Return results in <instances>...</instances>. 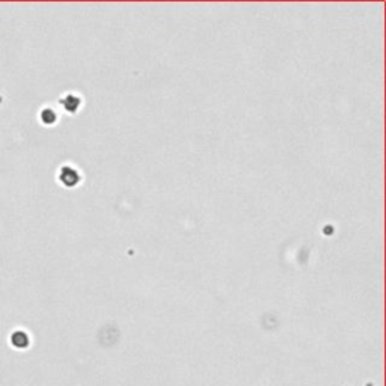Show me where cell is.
Returning <instances> with one entry per match:
<instances>
[{
	"instance_id": "obj_3",
	"label": "cell",
	"mask_w": 386,
	"mask_h": 386,
	"mask_svg": "<svg viewBox=\"0 0 386 386\" xmlns=\"http://www.w3.org/2000/svg\"><path fill=\"white\" fill-rule=\"evenodd\" d=\"M39 118H41V121H42V124L52 126V124H55V123H56L58 115H56V112H55V110H52L50 107H45V109L41 112Z\"/></svg>"
},
{
	"instance_id": "obj_1",
	"label": "cell",
	"mask_w": 386,
	"mask_h": 386,
	"mask_svg": "<svg viewBox=\"0 0 386 386\" xmlns=\"http://www.w3.org/2000/svg\"><path fill=\"white\" fill-rule=\"evenodd\" d=\"M59 180L64 186L66 187H72V186H76L79 181H80V177L77 174L76 169H72L69 166H64L61 169V174H59Z\"/></svg>"
},
{
	"instance_id": "obj_4",
	"label": "cell",
	"mask_w": 386,
	"mask_h": 386,
	"mask_svg": "<svg viewBox=\"0 0 386 386\" xmlns=\"http://www.w3.org/2000/svg\"><path fill=\"white\" fill-rule=\"evenodd\" d=\"M12 344L14 346H17V347H26L28 346V343H29V340H28V335L24 333V332H15L14 335H12Z\"/></svg>"
},
{
	"instance_id": "obj_2",
	"label": "cell",
	"mask_w": 386,
	"mask_h": 386,
	"mask_svg": "<svg viewBox=\"0 0 386 386\" xmlns=\"http://www.w3.org/2000/svg\"><path fill=\"white\" fill-rule=\"evenodd\" d=\"M61 104L64 106V109L66 112H76L80 106V98L76 95H72V94H68L61 100Z\"/></svg>"
}]
</instances>
